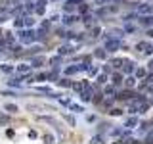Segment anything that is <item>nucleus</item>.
Instances as JSON below:
<instances>
[{
  "label": "nucleus",
  "mask_w": 153,
  "mask_h": 144,
  "mask_svg": "<svg viewBox=\"0 0 153 144\" xmlns=\"http://www.w3.org/2000/svg\"><path fill=\"white\" fill-rule=\"evenodd\" d=\"M35 38H37V33L35 31H23V33H19V40H21V42H33V40H35Z\"/></svg>",
  "instance_id": "1"
},
{
  "label": "nucleus",
  "mask_w": 153,
  "mask_h": 144,
  "mask_svg": "<svg viewBox=\"0 0 153 144\" xmlns=\"http://www.w3.org/2000/svg\"><path fill=\"white\" fill-rule=\"evenodd\" d=\"M119 46H121V42H119L117 38H107V40H105V50L107 52H117Z\"/></svg>",
  "instance_id": "2"
},
{
  "label": "nucleus",
  "mask_w": 153,
  "mask_h": 144,
  "mask_svg": "<svg viewBox=\"0 0 153 144\" xmlns=\"http://www.w3.org/2000/svg\"><path fill=\"white\" fill-rule=\"evenodd\" d=\"M78 4H80V0H67L65 2V12H75Z\"/></svg>",
  "instance_id": "3"
},
{
  "label": "nucleus",
  "mask_w": 153,
  "mask_h": 144,
  "mask_svg": "<svg viewBox=\"0 0 153 144\" xmlns=\"http://www.w3.org/2000/svg\"><path fill=\"white\" fill-rule=\"evenodd\" d=\"M151 12H153L151 4H142V6H138V13H151Z\"/></svg>",
  "instance_id": "4"
},
{
  "label": "nucleus",
  "mask_w": 153,
  "mask_h": 144,
  "mask_svg": "<svg viewBox=\"0 0 153 144\" xmlns=\"http://www.w3.org/2000/svg\"><path fill=\"white\" fill-rule=\"evenodd\" d=\"M17 71L21 73V75H25V73L31 71V65H29V63H19V65H17Z\"/></svg>",
  "instance_id": "5"
},
{
  "label": "nucleus",
  "mask_w": 153,
  "mask_h": 144,
  "mask_svg": "<svg viewBox=\"0 0 153 144\" xmlns=\"http://www.w3.org/2000/svg\"><path fill=\"white\" fill-rule=\"evenodd\" d=\"M75 21H78V17H75V15H65V17H63V23H65V25H73Z\"/></svg>",
  "instance_id": "6"
},
{
  "label": "nucleus",
  "mask_w": 153,
  "mask_h": 144,
  "mask_svg": "<svg viewBox=\"0 0 153 144\" xmlns=\"http://www.w3.org/2000/svg\"><path fill=\"white\" fill-rule=\"evenodd\" d=\"M42 63H44V60H42V58H35V60L31 62V67H40Z\"/></svg>",
  "instance_id": "7"
},
{
  "label": "nucleus",
  "mask_w": 153,
  "mask_h": 144,
  "mask_svg": "<svg viewBox=\"0 0 153 144\" xmlns=\"http://www.w3.org/2000/svg\"><path fill=\"white\" fill-rule=\"evenodd\" d=\"M122 69H124V73H126V75H130V73L134 71V67H132V63H130V62L124 63V67H122Z\"/></svg>",
  "instance_id": "8"
},
{
  "label": "nucleus",
  "mask_w": 153,
  "mask_h": 144,
  "mask_svg": "<svg viewBox=\"0 0 153 144\" xmlns=\"http://www.w3.org/2000/svg\"><path fill=\"white\" fill-rule=\"evenodd\" d=\"M121 83H122V75L121 73H115L113 75V85H121Z\"/></svg>",
  "instance_id": "9"
},
{
  "label": "nucleus",
  "mask_w": 153,
  "mask_h": 144,
  "mask_svg": "<svg viewBox=\"0 0 153 144\" xmlns=\"http://www.w3.org/2000/svg\"><path fill=\"white\" fill-rule=\"evenodd\" d=\"M4 110H6V112H10V113H15V112H17V106H13V104H6V106H4Z\"/></svg>",
  "instance_id": "10"
},
{
  "label": "nucleus",
  "mask_w": 153,
  "mask_h": 144,
  "mask_svg": "<svg viewBox=\"0 0 153 144\" xmlns=\"http://www.w3.org/2000/svg\"><path fill=\"white\" fill-rule=\"evenodd\" d=\"M0 69H2L4 73H12V71H13V67L10 65V63H4V65H0Z\"/></svg>",
  "instance_id": "11"
},
{
  "label": "nucleus",
  "mask_w": 153,
  "mask_h": 144,
  "mask_svg": "<svg viewBox=\"0 0 153 144\" xmlns=\"http://www.w3.org/2000/svg\"><path fill=\"white\" fill-rule=\"evenodd\" d=\"M57 85H59V87H71L73 83H71L69 79H59V81H57Z\"/></svg>",
  "instance_id": "12"
},
{
  "label": "nucleus",
  "mask_w": 153,
  "mask_h": 144,
  "mask_svg": "<svg viewBox=\"0 0 153 144\" xmlns=\"http://www.w3.org/2000/svg\"><path fill=\"white\" fill-rule=\"evenodd\" d=\"M76 71H78V65H73V67H67V69H65V73H67V75H73V73H76Z\"/></svg>",
  "instance_id": "13"
},
{
  "label": "nucleus",
  "mask_w": 153,
  "mask_h": 144,
  "mask_svg": "<svg viewBox=\"0 0 153 144\" xmlns=\"http://www.w3.org/2000/svg\"><path fill=\"white\" fill-rule=\"evenodd\" d=\"M136 123H138V119L132 117V119H128V121H126V127H130V129H132V127H136Z\"/></svg>",
  "instance_id": "14"
},
{
  "label": "nucleus",
  "mask_w": 153,
  "mask_h": 144,
  "mask_svg": "<svg viewBox=\"0 0 153 144\" xmlns=\"http://www.w3.org/2000/svg\"><path fill=\"white\" fill-rule=\"evenodd\" d=\"M136 77L138 79H144L146 77V69H136Z\"/></svg>",
  "instance_id": "15"
},
{
  "label": "nucleus",
  "mask_w": 153,
  "mask_h": 144,
  "mask_svg": "<svg viewBox=\"0 0 153 144\" xmlns=\"http://www.w3.org/2000/svg\"><path fill=\"white\" fill-rule=\"evenodd\" d=\"M96 58H100V60H105V50H96Z\"/></svg>",
  "instance_id": "16"
},
{
  "label": "nucleus",
  "mask_w": 153,
  "mask_h": 144,
  "mask_svg": "<svg viewBox=\"0 0 153 144\" xmlns=\"http://www.w3.org/2000/svg\"><path fill=\"white\" fill-rule=\"evenodd\" d=\"M50 63H52V65H57V63H61V56L52 58V60H50Z\"/></svg>",
  "instance_id": "17"
},
{
  "label": "nucleus",
  "mask_w": 153,
  "mask_h": 144,
  "mask_svg": "<svg viewBox=\"0 0 153 144\" xmlns=\"http://www.w3.org/2000/svg\"><path fill=\"white\" fill-rule=\"evenodd\" d=\"M8 83H10L12 87H19V85H21V79H12V81H8Z\"/></svg>",
  "instance_id": "18"
},
{
  "label": "nucleus",
  "mask_w": 153,
  "mask_h": 144,
  "mask_svg": "<svg viewBox=\"0 0 153 144\" xmlns=\"http://www.w3.org/2000/svg\"><path fill=\"white\" fill-rule=\"evenodd\" d=\"M78 12H88V4H82V2H80V6H78Z\"/></svg>",
  "instance_id": "19"
},
{
  "label": "nucleus",
  "mask_w": 153,
  "mask_h": 144,
  "mask_svg": "<svg viewBox=\"0 0 153 144\" xmlns=\"http://www.w3.org/2000/svg\"><path fill=\"white\" fill-rule=\"evenodd\" d=\"M57 52H59V56H63V54H67V52H71V50L67 48V46H61V48H59Z\"/></svg>",
  "instance_id": "20"
},
{
  "label": "nucleus",
  "mask_w": 153,
  "mask_h": 144,
  "mask_svg": "<svg viewBox=\"0 0 153 144\" xmlns=\"http://www.w3.org/2000/svg\"><path fill=\"white\" fill-rule=\"evenodd\" d=\"M84 21H86V25H94V17H90V15H86Z\"/></svg>",
  "instance_id": "21"
},
{
  "label": "nucleus",
  "mask_w": 153,
  "mask_h": 144,
  "mask_svg": "<svg viewBox=\"0 0 153 144\" xmlns=\"http://www.w3.org/2000/svg\"><path fill=\"white\" fill-rule=\"evenodd\" d=\"M71 110H73V112H82V106H76V104H73V106H71Z\"/></svg>",
  "instance_id": "22"
},
{
  "label": "nucleus",
  "mask_w": 153,
  "mask_h": 144,
  "mask_svg": "<svg viewBox=\"0 0 153 144\" xmlns=\"http://www.w3.org/2000/svg\"><path fill=\"white\" fill-rule=\"evenodd\" d=\"M23 23H25V25H27V27H31V25H33V23H35V21H33V19H31V17H25V21H23Z\"/></svg>",
  "instance_id": "23"
},
{
  "label": "nucleus",
  "mask_w": 153,
  "mask_h": 144,
  "mask_svg": "<svg viewBox=\"0 0 153 144\" xmlns=\"http://www.w3.org/2000/svg\"><path fill=\"white\" fill-rule=\"evenodd\" d=\"M134 83H136V81H134L132 77H128V79H126V87H134Z\"/></svg>",
  "instance_id": "24"
},
{
  "label": "nucleus",
  "mask_w": 153,
  "mask_h": 144,
  "mask_svg": "<svg viewBox=\"0 0 153 144\" xmlns=\"http://www.w3.org/2000/svg\"><path fill=\"white\" fill-rule=\"evenodd\" d=\"M65 119H67V121H69L71 125H75V117H73V115H65Z\"/></svg>",
  "instance_id": "25"
},
{
  "label": "nucleus",
  "mask_w": 153,
  "mask_h": 144,
  "mask_svg": "<svg viewBox=\"0 0 153 144\" xmlns=\"http://www.w3.org/2000/svg\"><path fill=\"white\" fill-rule=\"evenodd\" d=\"M113 65H115V67H121V65H122V60H113Z\"/></svg>",
  "instance_id": "26"
},
{
  "label": "nucleus",
  "mask_w": 153,
  "mask_h": 144,
  "mask_svg": "<svg viewBox=\"0 0 153 144\" xmlns=\"http://www.w3.org/2000/svg\"><path fill=\"white\" fill-rule=\"evenodd\" d=\"M146 83H149V85H153V75H147V77H146Z\"/></svg>",
  "instance_id": "27"
},
{
  "label": "nucleus",
  "mask_w": 153,
  "mask_h": 144,
  "mask_svg": "<svg viewBox=\"0 0 153 144\" xmlns=\"http://www.w3.org/2000/svg\"><path fill=\"white\" fill-rule=\"evenodd\" d=\"M38 90H40V92H46V94L50 92V88H48V87H40V88H38Z\"/></svg>",
  "instance_id": "28"
},
{
  "label": "nucleus",
  "mask_w": 153,
  "mask_h": 144,
  "mask_svg": "<svg viewBox=\"0 0 153 144\" xmlns=\"http://www.w3.org/2000/svg\"><path fill=\"white\" fill-rule=\"evenodd\" d=\"M88 71H90V75H96V73H98V69L96 67H88Z\"/></svg>",
  "instance_id": "29"
},
{
  "label": "nucleus",
  "mask_w": 153,
  "mask_h": 144,
  "mask_svg": "<svg viewBox=\"0 0 153 144\" xmlns=\"http://www.w3.org/2000/svg\"><path fill=\"white\" fill-rule=\"evenodd\" d=\"M146 140H147V142H153V133H149V135H147Z\"/></svg>",
  "instance_id": "30"
},
{
  "label": "nucleus",
  "mask_w": 153,
  "mask_h": 144,
  "mask_svg": "<svg viewBox=\"0 0 153 144\" xmlns=\"http://www.w3.org/2000/svg\"><path fill=\"white\" fill-rule=\"evenodd\" d=\"M113 92H115L113 87H107V88H105V94H113Z\"/></svg>",
  "instance_id": "31"
},
{
  "label": "nucleus",
  "mask_w": 153,
  "mask_h": 144,
  "mask_svg": "<svg viewBox=\"0 0 153 144\" xmlns=\"http://www.w3.org/2000/svg\"><path fill=\"white\" fill-rule=\"evenodd\" d=\"M44 140H48V142H52V140H54V137H52V135H44Z\"/></svg>",
  "instance_id": "32"
},
{
  "label": "nucleus",
  "mask_w": 153,
  "mask_h": 144,
  "mask_svg": "<svg viewBox=\"0 0 153 144\" xmlns=\"http://www.w3.org/2000/svg\"><path fill=\"white\" fill-rule=\"evenodd\" d=\"M33 10H35V6H33L31 2H29V4H27V12H33Z\"/></svg>",
  "instance_id": "33"
},
{
  "label": "nucleus",
  "mask_w": 153,
  "mask_h": 144,
  "mask_svg": "<svg viewBox=\"0 0 153 144\" xmlns=\"http://www.w3.org/2000/svg\"><path fill=\"white\" fill-rule=\"evenodd\" d=\"M105 2H109V0H98V4H105Z\"/></svg>",
  "instance_id": "34"
},
{
  "label": "nucleus",
  "mask_w": 153,
  "mask_h": 144,
  "mask_svg": "<svg viewBox=\"0 0 153 144\" xmlns=\"http://www.w3.org/2000/svg\"><path fill=\"white\" fill-rule=\"evenodd\" d=\"M0 23H4V17H2V15H0Z\"/></svg>",
  "instance_id": "35"
},
{
  "label": "nucleus",
  "mask_w": 153,
  "mask_h": 144,
  "mask_svg": "<svg viewBox=\"0 0 153 144\" xmlns=\"http://www.w3.org/2000/svg\"><path fill=\"white\" fill-rule=\"evenodd\" d=\"M149 37H153V29H151V31H149Z\"/></svg>",
  "instance_id": "36"
},
{
  "label": "nucleus",
  "mask_w": 153,
  "mask_h": 144,
  "mask_svg": "<svg viewBox=\"0 0 153 144\" xmlns=\"http://www.w3.org/2000/svg\"><path fill=\"white\" fill-rule=\"evenodd\" d=\"M149 65H151V67H153V60H151V62H149Z\"/></svg>",
  "instance_id": "37"
}]
</instances>
